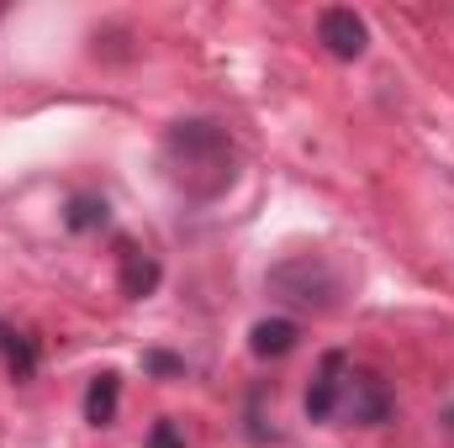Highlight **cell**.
I'll return each instance as SVG.
<instances>
[{
	"label": "cell",
	"mask_w": 454,
	"mask_h": 448,
	"mask_svg": "<svg viewBox=\"0 0 454 448\" xmlns=\"http://www.w3.org/2000/svg\"><path fill=\"white\" fill-rule=\"evenodd\" d=\"M159 153H164L169 185H175L185 201H223L227 190L238 185V169H243L232 137H227L217 121H207V116L175 121V127L164 132V148H159Z\"/></svg>",
	"instance_id": "1"
},
{
	"label": "cell",
	"mask_w": 454,
	"mask_h": 448,
	"mask_svg": "<svg viewBox=\"0 0 454 448\" xmlns=\"http://www.w3.org/2000/svg\"><path fill=\"white\" fill-rule=\"evenodd\" d=\"M270 296L296 306V312H333L343 296V274L323 259V253H291L264 274Z\"/></svg>",
	"instance_id": "2"
},
{
	"label": "cell",
	"mask_w": 454,
	"mask_h": 448,
	"mask_svg": "<svg viewBox=\"0 0 454 448\" xmlns=\"http://www.w3.org/2000/svg\"><path fill=\"white\" fill-rule=\"evenodd\" d=\"M396 417V396L386 385V375L375 369H343L339 380V417L333 422H348V428H386Z\"/></svg>",
	"instance_id": "3"
},
{
	"label": "cell",
	"mask_w": 454,
	"mask_h": 448,
	"mask_svg": "<svg viewBox=\"0 0 454 448\" xmlns=\"http://www.w3.org/2000/svg\"><path fill=\"white\" fill-rule=\"evenodd\" d=\"M317 42H323L333 58L354 64V58H364V48H370V27H364L359 11H348V5H328V11H317Z\"/></svg>",
	"instance_id": "4"
},
{
	"label": "cell",
	"mask_w": 454,
	"mask_h": 448,
	"mask_svg": "<svg viewBox=\"0 0 454 448\" xmlns=\"http://www.w3.org/2000/svg\"><path fill=\"white\" fill-rule=\"evenodd\" d=\"M343 369H348V359L343 353H328L323 364H317V375H312V385H307V396H301V412L312 417V422H333L339 417V380Z\"/></svg>",
	"instance_id": "5"
},
{
	"label": "cell",
	"mask_w": 454,
	"mask_h": 448,
	"mask_svg": "<svg viewBox=\"0 0 454 448\" xmlns=\"http://www.w3.org/2000/svg\"><path fill=\"white\" fill-rule=\"evenodd\" d=\"M159 280H164L159 259L127 243V248H121V259H116V285H121V296H127V301H148V296L159 290Z\"/></svg>",
	"instance_id": "6"
},
{
	"label": "cell",
	"mask_w": 454,
	"mask_h": 448,
	"mask_svg": "<svg viewBox=\"0 0 454 448\" xmlns=\"http://www.w3.org/2000/svg\"><path fill=\"white\" fill-rule=\"evenodd\" d=\"M296 343H301V328L291 317H264V322L248 328V353L254 359H286V353H296Z\"/></svg>",
	"instance_id": "7"
},
{
	"label": "cell",
	"mask_w": 454,
	"mask_h": 448,
	"mask_svg": "<svg viewBox=\"0 0 454 448\" xmlns=\"http://www.w3.org/2000/svg\"><path fill=\"white\" fill-rule=\"evenodd\" d=\"M116 406H121V375H96L90 390H85V422L90 428H112L116 422Z\"/></svg>",
	"instance_id": "8"
},
{
	"label": "cell",
	"mask_w": 454,
	"mask_h": 448,
	"mask_svg": "<svg viewBox=\"0 0 454 448\" xmlns=\"http://www.w3.org/2000/svg\"><path fill=\"white\" fill-rule=\"evenodd\" d=\"M106 222H112V206H106V196H96V190H80V196H69V206H64V227H69V232H101Z\"/></svg>",
	"instance_id": "9"
},
{
	"label": "cell",
	"mask_w": 454,
	"mask_h": 448,
	"mask_svg": "<svg viewBox=\"0 0 454 448\" xmlns=\"http://www.w3.org/2000/svg\"><path fill=\"white\" fill-rule=\"evenodd\" d=\"M0 353H5V364H11L16 380H32V375H37V343H32V337L0 328Z\"/></svg>",
	"instance_id": "10"
},
{
	"label": "cell",
	"mask_w": 454,
	"mask_h": 448,
	"mask_svg": "<svg viewBox=\"0 0 454 448\" xmlns=\"http://www.w3.org/2000/svg\"><path fill=\"white\" fill-rule=\"evenodd\" d=\"M143 369L159 375V380H169V375L185 369V359H175V353H164V348H148V353H143Z\"/></svg>",
	"instance_id": "11"
},
{
	"label": "cell",
	"mask_w": 454,
	"mask_h": 448,
	"mask_svg": "<svg viewBox=\"0 0 454 448\" xmlns=\"http://www.w3.org/2000/svg\"><path fill=\"white\" fill-rule=\"evenodd\" d=\"M148 448H185V433L164 417V422H153V428H148Z\"/></svg>",
	"instance_id": "12"
}]
</instances>
